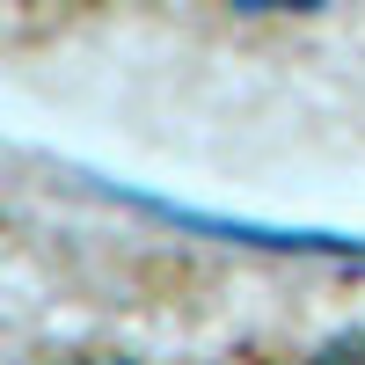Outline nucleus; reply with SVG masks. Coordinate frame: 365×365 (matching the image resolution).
Returning <instances> with one entry per match:
<instances>
[{
  "instance_id": "1",
  "label": "nucleus",
  "mask_w": 365,
  "mask_h": 365,
  "mask_svg": "<svg viewBox=\"0 0 365 365\" xmlns=\"http://www.w3.org/2000/svg\"><path fill=\"white\" fill-rule=\"evenodd\" d=\"M292 365H365V336H336V344H314V351H299Z\"/></svg>"
},
{
  "instance_id": "2",
  "label": "nucleus",
  "mask_w": 365,
  "mask_h": 365,
  "mask_svg": "<svg viewBox=\"0 0 365 365\" xmlns=\"http://www.w3.org/2000/svg\"><path fill=\"white\" fill-rule=\"evenodd\" d=\"M227 8H249V15H299V8H322V0H227Z\"/></svg>"
},
{
  "instance_id": "3",
  "label": "nucleus",
  "mask_w": 365,
  "mask_h": 365,
  "mask_svg": "<svg viewBox=\"0 0 365 365\" xmlns=\"http://www.w3.org/2000/svg\"><path fill=\"white\" fill-rule=\"evenodd\" d=\"M51 365H132V358H51Z\"/></svg>"
}]
</instances>
